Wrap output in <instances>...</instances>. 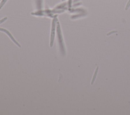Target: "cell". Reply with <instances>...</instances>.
Returning a JSON list of instances; mask_svg holds the SVG:
<instances>
[{
    "label": "cell",
    "instance_id": "1",
    "mask_svg": "<svg viewBox=\"0 0 130 115\" xmlns=\"http://www.w3.org/2000/svg\"><path fill=\"white\" fill-rule=\"evenodd\" d=\"M57 34H58V41L59 45V47H60V49L61 52L63 53H66L65 48L64 46V42H63V38L62 37V32L60 28V25H59V23L57 21Z\"/></svg>",
    "mask_w": 130,
    "mask_h": 115
},
{
    "label": "cell",
    "instance_id": "2",
    "mask_svg": "<svg viewBox=\"0 0 130 115\" xmlns=\"http://www.w3.org/2000/svg\"><path fill=\"white\" fill-rule=\"evenodd\" d=\"M58 21V19L57 17L54 18L52 21V25H51V34H50V47H53L54 37H55V27H56V24Z\"/></svg>",
    "mask_w": 130,
    "mask_h": 115
},
{
    "label": "cell",
    "instance_id": "3",
    "mask_svg": "<svg viewBox=\"0 0 130 115\" xmlns=\"http://www.w3.org/2000/svg\"><path fill=\"white\" fill-rule=\"evenodd\" d=\"M0 32H5V34H6L7 35H8V36L9 37L10 39L13 42L14 44H15L18 47H19V48L21 47V45L19 44V43L16 41V40L15 39L14 37H13V36L11 34V33L8 30H7V29L3 28H0Z\"/></svg>",
    "mask_w": 130,
    "mask_h": 115
},
{
    "label": "cell",
    "instance_id": "4",
    "mask_svg": "<svg viewBox=\"0 0 130 115\" xmlns=\"http://www.w3.org/2000/svg\"><path fill=\"white\" fill-rule=\"evenodd\" d=\"M99 66H97L96 67V70H95V73L93 75V77H92V79L91 80V85H93L96 79V76H97V75H98V72L99 71Z\"/></svg>",
    "mask_w": 130,
    "mask_h": 115
},
{
    "label": "cell",
    "instance_id": "5",
    "mask_svg": "<svg viewBox=\"0 0 130 115\" xmlns=\"http://www.w3.org/2000/svg\"><path fill=\"white\" fill-rule=\"evenodd\" d=\"M7 1H8V0H2L1 3H0V10L2 9L3 6L5 4V3L7 2Z\"/></svg>",
    "mask_w": 130,
    "mask_h": 115
},
{
    "label": "cell",
    "instance_id": "6",
    "mask_svg": "<svg viewBox=\"0 0 130 115\" xmlns=\"http://www.w3.org/2000/svg\"><path fill=\"white\" fill-rule=\"evenodd\" d=\"M130 7V0H129V1L128 2L127 5H126V6H125V10L127 11L128 10Z\"/></svg>",
    "mask_w": 130,
    "mask_h": 115
},
{
    "label": "cell",
    "instance_id": "7",
    "mask_svg": "<svg viewBox=\"0 0 130 115\" xmlns=\"http://www.w3.org/2000/svg\"><path fill=\"white\" fill-rule=\"evenodd\" d=\"M7 19V17H4V18H3V19L0 20V24H2V23H3L4 22H5Z\"/></svg>",
    "mask_w": 130,
    "mask_h": 115
},
{
    "label": "cell",
    "instance_id": "8",
    "mask_svg": "<svg viewBox=\"0 0 130 115\" xmlns=\"http://www.w3.org/2000/svg\"><path fill=\"white\" fill-rule=\"evenodd\" d=\"M116 32H117V31H112V32H109V33H108V34H107V36H109L111 35L112 34H114V33H116Z\"/></svg>",
    "mask_w": 130,
    "mask_h": 115
},
{
    "label": "cell",
    "instance_id": "9",
    "mask_svg": "<svg viewBox=\"0 0 130 115\" xmlns=\"http://www.w3.org/2000/svg\"><path fill=\"white\" fill-rule=\"evenodd\" d=\"M0 2H1V0H0Z\"/></svg>",
    "mask_w": 130,
    "mask_h": 115
}]
</instances>
